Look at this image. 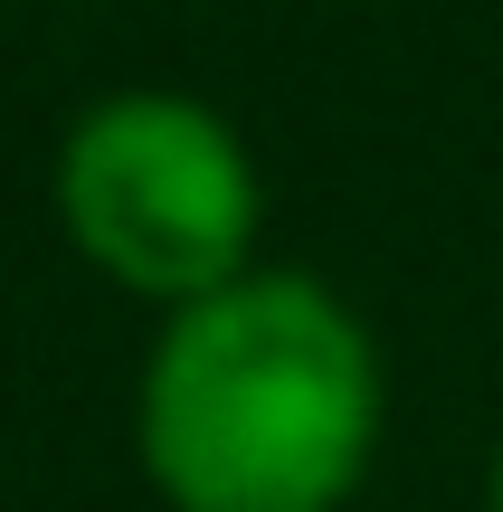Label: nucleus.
Returning a JSON list of instances; mask_svg holds the SVG:
<instances>
[{"mask_svg":"<svg viewBox=\"0 0 503 512\" xmlns=\"http://www.w3.org/2000/svg\"><path fill=\"white\" fill-rule=\"evenodd\" d=\"M380 427L371 323L266 256L171 304L133 389V456L171 512H342L371 484Z\"/></svg>","mask_w":503,"mask_h":512,"instance_id":"obj_1","label":"nucleus"},{"mask_svg":"<svg viewBox=\"0 0 503 512\" xmlns=\"http://www.w3.org/2000/svg\"><path fill=\"white\" fill-rule=\"evenodd\" d=\"M57 228L105 285L171 313L257 266L266 171L219 105L181 86H124L95 95L57 143Z\"/></svg>","mask_w":503,"mask_h":512,"instance_id":"obj_2","label":"nucleus"},{"mask_svg":"<svg viewBox=\"0 0 503 512\" xmlns=\"http://www.w3.org/2000/svg\"><path fill=\"white\" fill-rule=\"evenodd\" d=\"M485 512H503V437H494V456H485Z\"/></svg>","mask_w":503,"mask_h":512,"instance_id":"obj_3","label":"nucleus"}]
</instances>
